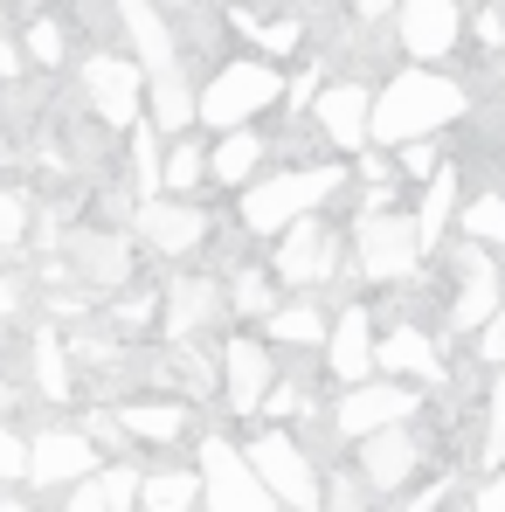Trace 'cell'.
<instances>
[{
    "label": "cell",
    "mask_w": 505,
    "mask_h": 512,
    "mask_svg": "<svg viewBox=\"0 0 505 512\" xmlns=\"http://www.w3.org/2000/svg\"><path fill=\"white\" fill-rule=\"evenodd\" d=\"M471 118V90L450 70L409 63L374 90V118H367V146H409V139H443V125Z\"/></svg>",
    "instance_id": "1"
},
{
    "label": "cell",
    "mask_w": 505,
    "mask_h": 512,
    "mask_svg": "<svg viewBox=\"0 0 505 512\" xmlns=\"http://www.w3.org/2000/svg\"><path fill=\"white\" fill-rule=\"evenodd\" d=\"M339 194H346V167H339V160L256 173L250 187H243V201H236V229L256 236V243H270V236H284L291 222H305V215H319L326 201H339Z\"/></svg>",
    "instance_id": "2"
},
{
    "label": "cell",
    "mask_w": 505,
    "mask_h": 512,
    "mask_svg": "<svg viewBox=\"0 0 505 512\" xmlns=\"http://www.w3.org/2000/svg\"><path fill=\"white\" fill-rule=\"evenodd\" d=\"M346 270L360 284H374V291H409L422 270H429L416 215L409 208H360L353 229H346Z\"/></svg>",
    "instance_id": "3"
},
{
    "label": "cell",
    "mask_w": 505,
    "mask_h": 512,
    "mask_svg": "<svg viewBox=\"0 0 505 512\" xmlns=\"http://www.w3.org/2000/svg\"><path fill=\"white\" fill-rule=\"evenodd\" d=\"M243 457L263 478V492L277 499V512H326V464L312 457V443L291 423H263L243 436Z\"/></svg>",
    "instance_id": "4"
},
{
    "label": "cell",
    "mask_w": 505,
    "mask_h": 512,
    "mask_svg": "<svg viewBox=\"0 0 505 512\" xmlns=\"http://www.w3.org/2000/svg\"><path fill=\"white\" fill-rule=\"evenodd\" d=\"M284 104V70L263 63V56H236V63H215L201 84H194V125L208 132H236L256 125L263 111Z\"/></svg>",
    "instance_id": "5"
},
{
    "label": "cell",
    "mask_w": 505,
    "mask_h": 512,
    "mask_svg": "<svg viewBox=\"0 0 505 512\" xmlns=\"http://www.w3.org/2000/svg\"><path fill=\"white\" fill-rule=\"evenodd\" d=\"M443 277H450V298H443V333L450 340H471L485 319L505 312V256L457 236V243H443Z\"/></svg>",
    "instance_id": "6"
},
{
    "label": "cell",
    "mask_w": 505,
    "mask_h": 512,
    "mask_svg": "<svg viewBox=\"0 0 505 512\" xmlns=\"http://www.w3.org/2000/svg\"><path fill=\"white\" fill-rule=\"evenodd\" d=\"M215 208H201L194 194H153L132 208V243L139 256H160V263H194V256L215 243Z\"/></svg>",
    "instance_id": "7"
},
{
    "label": "cell",
    "mask_w": 505,
    "mask_h": 512,
    "mask_svg": "<svg viewBox=\"0 0 505 512\" xmlns=\"http://www.w3.org/2000/svg\"><path fill=\"white\" fill-rule=\"evenodd\" d=\"M263 263H270V277L284 291H326L339 270H346V229L326 222V215H305L284 236H270V256Z\"/></svg>",
    "instance_id": "8"
},
{
    "label": "cell",
    "mask_w": 505,
    "mask_h": 512,
    "mask_svg": "<svg viewBox=\"0 0 505 512\" xmlns=\"http://www.w3.org/2000/svg\"><path fill=\"white\" fill-rule=\"evenodd\" d=\"M422 409H429V388L374 374V381H353V388H339L333 409H326V429H333L339 443H360V436H374V429L416 423Z\"/></svg>",
    "instance_id": "9"
},
{
    "label": "cell",
    "mask_w": 505,
    "mask_h": 512,
    "mask_svg": "<svg viewBox=\"0 0 505 512\" xmlns=\"http://www.w3.org/2000/svg\"><path fill=\"white\" fill-rule=\"evenodd\" d=\"M194 471H201V512H277V499L263 492V478L243 457V443L222 429L194 436Z\"/></svg>",
    "instance_id": "10"
},
{
    "label": "cell",
    "mask_w": 505,
    "mask_h": 512,
    "mask_svg": "<svg viewBox=\"0 0 505 512\" xmlns=\"http://www.w3.org/2000/svg\"><path fill=\"white\" fill-rule=\"evenodd\" d=\"M416 423H422V416H416ZM416 423L374 429V436H360V443H353V471L367 478V492H374V499H402V492H416V478L429 471L436 443H429V429H416Z\"/></svg>",
    "instance_id": "11"
},
{
    "label": "cell",
    "mask_w": 505,
    "mask_h": 512,
    "mask_svg": "<svg viewBox=\"0 0 505 512\" xmlns=\"http://www.w3.org/2000/svg\"><path fill=\"white\" fill-rule=\"evenodd\" d=\"M56 256H63V277H77L97 298H111L139 277V243L125 229H77V236L56 243Z\"/></svg>",
    "instance_id": "12"
},
{
    "label": "cell",
    "mask_w": 505,
    "mask_h": 512,
    "mask_svg": "<svg viewBox=\"0 0 505 512\" xmlns=\"http://www.w3.org/2000/svg\"><path fill=\"white\" fill-rule=\"evenodd\" d=\"M84 104L90 118L104 125V132H132L139 118H146V70L132 63V56H111V49H97L84 56Z\"/></svg>",
    "instance_id": "13"
},
{
    "label": "cell",
    "mask_w": 505,
    "mask_h": 512,
    "mask_svg": "<svg viewBox=\"0 0 505 512\" xmlns=\"http://www.w3.org/2000/svg\"><path fill=\"white\" fill-rule=\"evenodd\" d=\"M229 319V291H222V277L215 270H173L167 284H160V340L180 346V340H201L208 326H222Z\"/></svg>",
    "instance_id": "14"
},
{
    "label": "cell",
    "mask_w": 505,
    "mask_h": 512,
    "mask_svg": "<svg viewBox=\"0 0 505 512\" xmlns=\"http://www.w3.org/2000/svg\"><path fill=\"white\" fill-rule=\"evenodd\" d=\"M215 367H222V409L236 416V423H250L263 416V395H270V381H277V346L263 340V333H229V340L215 346Z\"/></svg>",
    "instance_id": "15"
},
{
    "label": "cell",
    "mask_w": 505,
    "mask_h": 512,
    "mask_svg": "<svg viewBox=\"0 0 505 512\" xmlns=\"http://www.w3.org/2000/svg\"><path fill=\"white\" fill-rule=\"evenodd\" d=\"M104 464V450L90 443L84 423H42L28 436V492H70Z\"/></svg>",
    "instance_id": "16"
},
{
    "label": "cell",
    "mask_w": 505,
    "mask_h": 512,
    "mask_svg": "<svg viewBox=\"0 0 505 512\" xmlns=\"http://www.w3.org/2000/svg\"><path fill=\"white\" fill-rule=\"evenodd\" d=\"M367 118H374V84H360V77H333L312 97V132L333 146V160L367 153Z\"/></svg>",
    "instance_id": "17"
},
{
    "label": "cell",
    "mask_w": 505,
    "mask_h": 512,
    "mask_svg": "<svg viewBox=\"0 0 505 512\" xmlns=\"http://www.w3.org/2000/svg\"><path fill=\"white\" fill-rule=\"evenodd\" d=\"M395 35L416 63L443 70L464 49V0H395Z\"/></svg>",
    "instance_id": "18"
},
{
    "label": "cell",
    "mask_w": 505,
    "mask_h": 512,
    "mask_svg": "<svg viewBox=\"0 0 505 512\" xmlns=\"http://www.w3.org/2000/svg\"><path fill=\"white\" fill-rule=\"evenodd\" d=\"M111 416H118V429H125V443L160 450V457L187 450V443L201 436V429H194V402H180V395H125Z\"/></svg>",
    "instance_id": "19"
},
{
    "label": "cell",
    "mask_w": 505,
    "mask_h": 512,
    "mask_svg": "<svg viewBox=\"0 0 505 512\" xmlns=\"http://www.w3.org/2000/svg\"><path fill=\"white\" fill-rule=\"evenodd\" d=\"M374 340H381V326H374V305L367 298H346L333 312V333H326V381L333 388H353V381H374Z\"/></svg>",
    "instance_id": "20"
},
{
    "label": "cell",
    "mask_w": 505,
    "mask_h": 512,
    "mask_svg": "<svg viewBox=\"0 0 505 512\" xmlns=\"http://www.w3.org/2000/svg\"><path fill=\"white\" fill-rule=\"evenodd\" d=\"M374 374H388V381H416V388H443V346H436V333L422 326V319H395L381 340H374Z\"/></svg>",
    "instance_id": "21"
},
{
    "label": "cell",
    "mask_w": 505,
    "mask_h": 512,
    "mask_svg": "<svg viewBox=\"0 0 505 512\" xmlns=\"http://www.w3.org/2000/svg\"><path fill=\"white\" fill-rule=\"evenodd\" d=\"M326 333H333V305H319V291H298L263 319V340L277 353H326Z\"/></svg>",
    "instance_id": "22"
},
{
    "label": "cell",
    "mask_w": 505,
    "mask_h": 512,
    "mask_svg": "<svg viewBox=\"0 0 505 512\" xmlns=\"http://www.w3.org/2000/svg\"><path fill=\"white\" fill-rule=\"evenodd\" d=\"M457 208H464V167H457V160H443V167L422 180L416 208H409V215H416V236H422V250H429V256L443 250V236L457 229Z\"/></svg>",
    "instance_id": "23"
},
{
    "label": "cell",
    "mask_w": 505,
    "mask_h": 512,
    "mask_svg": "<svg viewBox=\"0 0 505 512\" xmlns=\"http://www.w3.org/2000/svg\"><path fill=\"white\" fill-rule=\"evenodd\" d=\"M118 21H125V35H132V63H139L146 77L180 63V42H173L167 7H160V0H118Z\"/></svg>",
    "instance_id": "24"
},
{
    "label": "cell",
    "mask_w": 505,
    "mask_h": 512,
    "mask_svg": "<svg viewBox=\"0 0 505 512\" xmlns=\"http://www.w3.org/2000/svg\"><path fill=\"white\" fill-rule=\"evenodd\" d=\"M270 160V139L256 132V125H236V132H215V146H208V180L215 187H250L256 173Z\"/></svg>",
    "instance_id": "25"
},
{
    "label": "cell",
    "mask_w": 505,
    "mask_h": 512,
    "mask_svg": "<svg viewBox=\"0 0 505 512\" xmlns=\"http://www.w3.org/2000/svg\"><path fill=\"white\" fill-rule=\"evenodd\" d=\"M139 512H201V471L180 457H153L139 478Z\"/></svg>",
    "instance_id": "26"
},
{
    "label": "cell",
    "mask_w": 505,
    "mask_h": 512,
    "mask_svg": "<svg viewBox=\"0 0 505 512\" xmlns=\"http://www.w3.org/2000/svg\"><path fill=\"white\" fill-rule=\"evenodd\" d=\"M146 118H153L160 139H180V132L194 125V77H187L180 63L146 77Z\"/></svg>",
    "instance_id": "27"
},
{
    "label": "cell",
    "mask_w": 505,
    "mask_h": 512,
    "mask_svg": "<svg viewBox=\"0 0 505 512\" xmlns=\"http://www.w3.org/2000/svg\"><path fill=\"white\" fill-rule=\"evenodd\" d=\"M222 291H229V319H243V326H263V319L284 305V298H277V277H270L263 256H256V263H229Z\"/></svg>",
    "instance_id": "28"
},
{
    "label": "cell",
    "mask_w": 505,
    "mask_h": 512,
    "mask_svg": "<svg viewBox=\"0 0 505 512\" xmlns=\"http://www.w3.org/2000/svg\"><path fill=\"white\" fill-rule=\"evenodd\" d=\"M77 360H70V340L56 333V326H35V346H28V381H35V395L42 402H70V388H77V374H70Z\"/></svg>",
    "instance_id": "29"
},
{
    "label": "cell",
    "mask_w": 505,
    "mask_h": 512,
    "mask_svg": "<svg viewBox=\"0 0 505 512\" xmlns=\"http://www.w3.org/2000/svg\"><path fill=\"white\" fill-rule=\"evenodd\" d=\"M457 236L478 243V250H492V256H505V187H471V194H464Z\"/></svg>",
    "instance_id": "30"
},
{
    "label": "cell",
    "mask_w": 505,
    "mask_h": 512,
    "mask_svg": "<svg viewBox=\"0 0 505 512\" xmlns=\"http://www.w3.org/2000/svg\"><path fill=\"white\" fill-rule=\"evenodd\" d=\"M125 160H132V194H139V201L167 194V146H160V132H153L146 118L125 132Z\"/></svg>",
    "instance_id": "31"
},
{
    "label": "cell",
    "mask_w": 505,
    "mask_h": 512,
    "mask_svg": "<svg viewBox=\"0 0 505 512\" xmlns=\"http://www.w3.org/2000/svg\"><path fill=\"white\" fill-rule=\"evenodd\" d=\"M478 464L499 471L505 464V374L485 381V409H478Z\"/></svg>",
    "instance_id": "32"
},
{
    "label": "cell",
    "mask_w": 505,
    "mask_h": 512,
    "mask_svg": "<svg viewBox=\"0 0 505 512\" xmlns=\"http://www.w3.org/2000/svg\"><path fill=\"white\" fill-rule=\"evenodd\" d=\"M21 56H28L35 70H63V63H70V21H56V14L28 21V35H21Z\"/></svg>",
    "instance_id": "33"
},
{
    "label": "cell",
    "mask_w": 505,
    "mask_h": 512,
    "mask_svg": "<svg viewBox=\"0 0 505 512\" xmlns=\"http://www.w3.org/2000/svg\"><path fill=\"white\" fill-rule=\"evenodd\" d=\"M90 478H97V492H104V506H111V512H139V478H146V464H132V457H104Z\"/></svg>",
    "instance_id": "34"
},
{
    "label": "cell",
    "mask_w": 505,
    "mask_h": 512,
    "mask_svg": "<svg viewBox=\"0 0 505 512\" xmlns=\"http://www.w3.org/2000/svg\"><path fill=\"white\" fill-rule=\"evenodd\" d=\"M201 187H208V146L180 132L167 146V194H201Z\"/></svg>",
    "instance_id": "35"
},
{
    "label": "cell",
    "mask_w": 505,
    "mask_h": 512,
    "mask_svg": "<svg viewBox=\"0 0 505 512\" xmlns=\"http://www.w3.org/2000/svg\"><path fill=\"white\" fill-rule=\"evenodd\" d=\"M28 229H35V201H28L21 187H7V180H0V250H21V243H28Z\"/></svg>",
    "instance_id": "36"
},
{
    "label": "cell",
    "mask_w": 505,
    "mask_h": 512,
    "mask_svg": "<svg viewBox=\"0 0 505 512\" xmlns=\"http://www.w3.org/2000/svg\"><path fill=\"white\" fill-rule=\"evenodd\" d=\"M367 499H374V492H367V478H360V471H326V512H367Z\"/></svg>",
    "instance_id": "37"
},
{
    "label": "cell",
    "mask_w": 505,
    "mask_h": 512,
    "mask_svg": "<svg viewBox=\"0 0 505 512\" xmlns=\"http://www.w3.org/2000/svg\"><path fill=\"white\" fill-rule=\"evenodd\" d=\"M0 485H28V436L0 423Z\"/></svg>",
    "instance_id": "38"
},
{
    "label": "cell",
    "mask_w": 505,
    "mask_h": 512,
    "mask_svg": "<svg viewBox=\"0 0 505 512\" xmlns=\"http://www.w3.org/2000/svg\"><path fill=\"white\" fill-rule=\"evenodd\" d=\"M443 167V146H436V139H409V146H402V153H395V173H409V180H429V173Z\"/></svg>",
    "instance_id": "39"
},
{
    "label": "cell",
    "mask_w": 505,
    "mask_h": 512,
    "mask_svg": "<svg viewBox=\"0 0 505 512\" xmlns=\"http://www.w3.org/2000/svg\"><path fill=\"white\" fill-rule=\"evenodd\" d=\"M471 367H492V374L505 367V312H499V319H485V326L471 333Z\"/></svg>",
    "instance_id": "40"
},
{
    "label": "cell",
    "mask_w": 505,
    "mask_h": 512,
    "mask_svg": "<svg viewBox=\"0 0 505 512\" xmlns=\"http://www.w3.org/2000/svg\"><path fill=\"white\" fill-rule=\"evenodd\" d=\"M471 28H478V49H492V56H499V49H505V7H499V0H485Z\"/></svg>",
    "instance_id": "41"
},
{
    "label": "cell",
    "mask_w": 505,
    "mask_h": 512,
    "mask_svg": "<svg viewBox=\"0 0 505 512\" xmlns=\"http://www.w3.org/2000/svg\"><path fill=\"white\" fill-rule=\"evenodd\" d=\"M56 512H111V506H104V492H97V478H84V485H70V492H56Z\"/></svg>",
    "instance_id": "42"
},
{
    "label": "cell",
    "mask_w": 505,
    "mask_h": 512,
    "mask_svg": "<svg viewBox=\"0 0 505 512\" xmlns=\"http://www.w3.org/2000/svg\"><path fill=\"white\" fill-rule=\"evenodd\" d=\"M471 512H505V464L478 478V492H471Z\"/></svg>",
    "instance_id": "43"
},
{
    "label": "cell",
    "mask_w": 505,
    "mask_h": 512,
    "mask_svg": "<svg viewBox=\"0 0 505 512\" xmlns=\"http://www.w3.org/2000/svg\"><path fill=\"white\" fill-rule=\"evenodd\" d=\"M14 312H21V277H14V263L0 256V326H7Z\"/></svg>",
    "instance_id": "44"
},
{
    "label": "cell",
    "mask_w": 505,
    "mask_h": 512,
    "mask_svg": "<svg viewBox=\"0 0 505 512\" xmlns=\"http://www.w3.org/2000/svg\"><path fill=\"white\" fill-rule=\"evenodd\" d=\"M21 70H28V56H21V42H7V35H0V84H14Z\"/></svg>",
    "instance_id": "45"
},
{
    "label": "cell",
    "mask_w": 505,
    "mask_h": 512,
    "mask_svg": "<svg viewBox=\"0 0 505 512\" xmlns=\"http://www.w3.org/2000/svg\"><path fill=\"white\" fill-rule=\"evenodd\" d=\"M388 7H395V0H353V14H360V21H388Z\"/></svg>",
    "instance_id": "46"
},
{
    "label": "cell",
    "mask_w": 505,
    "mask_h": 512,
    "mask_svg": "<svg viewBox=\"0 0 505 512\" xmlns=\"http://www.w3.org/2000/svg\"><path fill=\"white\" fill-rule=\"evenodd\" d=\"M160 7H208V0H160Z\"/></svg>",
    "instance_id": "47"
},
{
    "label": "cell",
    "mask_w": 505,
    "mask_h": 512,
    "mask_svg": "<svg viewBox=\"0 0 505 512\" xmlns=\"http://www.w3.org/2000/svg\"><path fill=\"white\" fill-rule=\"evenodd\" d=\"M499 97H505V56H499Z\"/></svg>",
    "instance_id": "48"
},
{
    "label": "cell",
    "mask_w": 505,
    "mask_h": 512,
    "mask_svg": "<svg viewBox=\"0 0 505 512\" xmlns=\"http://www.w3.org/2000/svg\"><path fill=\"white\" fill-rule=\"evenodd\" d=\"M0 7H35V0H0Z\"/></svg>",
    "instance_id": "49"
},
{
    "label": "cell",
    "mask_w": 505,
    "mask_h": 512,
    "mask_svg": "<svg viewBox=\"0 0 505 512\" xmlns=\"http://www.w3.org/2000/svg\"><path fill=\"white\" fill-rule=\"evenodd\" d=\"M0 21H7V7H0ZM0 35H7V28H0Z\"/></svg>",
    "instance_id": "50"
}]
</instances>
